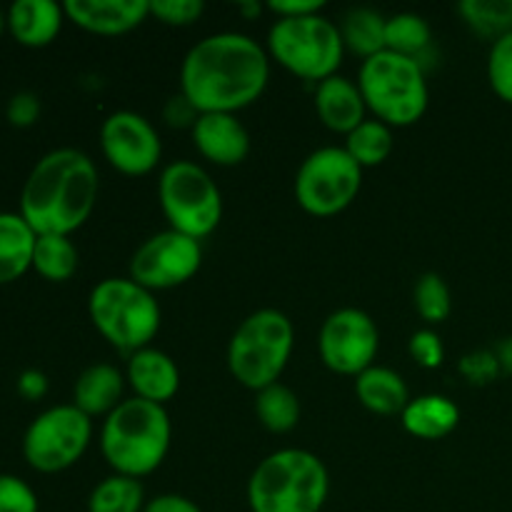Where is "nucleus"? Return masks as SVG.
Listing matches in <instances>:
<instances>
[{
	"label": "nucleus",
	"instance_id": "obj_1",
	"mask_svg": "<svg viewBox=\"0 0 512 512\" xmlns=\"http://www.w3.org/2000/svg\"><path fill=\"white\" fill-rule=\"evenodd\" d=\"M270 55L245 33H213L198 40L180 65V95L198 113H238L265 93Z\"/></svg>",
	"mask_w": 512,
	"mask_h": 512
},
{
	"label": "nucleus",
	"instance_id": "obj_2",
	"mask_svg": "<svg viewBox=\"0 0 512 512\" xmlns=\"http://www.w3.org/2000/svg\"><path fill=\"white\" fill-rule=\"evenodd\" d=\"M98 190V168L88 153L55 148L25 178L18 213L38 235H73L93 215Z\"/></svg>",
	"mask_w": 512,
	"mask_h": 512
},
{
	"label": "nucleus",
	"instance_id": "obj_3",
	"mask_svg": "<svg viewBox=\"0 0 512 512\" xmlns=\"http://www.w3.org/2000/svg\"><path fill=\"white\" fill-rule=\"evenodd\" d=\"M170 438L173 425L165 405L128 398L103 420L100 453L113 473L140 480L163 465Z\"/></svg>",
	"mask_w": 512,
	"mask_h": 512
},
{
	"label": "nucleus",
	"instance_id": "obj_4",
	"mask_svg": "<svg viewBox=\"0 0 512 512\" xmlns=\"http://www.w3.org/2000/svg\"><path fill=\"white\" fill-rule=\"evenodd\" d=\"M328 493V468L303 448L275 450L248 480L250 512H320Z\"/></svg>",
	"mask_w": 512,
	"mask_h": 512
},
{
	"label": "nucleus",
	"instance_id": "obj_5",
	"mask_svg": "<svg viewBox=\"0 0 512 512\" xmlns=\"http://www.w3.org/2000/svg\"><path fill=\"white\" fill-rule=\"evenodd\" d=\"M358 88L375 120L390 128L415 125L428 110L430 90L420 60L380 50L363 60Z\"/></svg>",
	"mask_w": 512,
	"mask_h": 512
},
{
	"label": "nucleus",
	"instance_id": "obj_6",
	"mask_svg": "<svg viewBox=\"0 0 512 512\" xmlns=\"http://www.w3.org/2000/svg\"><path fill=\"white\" fill-rule=\"evenodd\" d=\"M295 328L285 313L260 308L235 328L228 343V370L243 388L263 390L280 383L293 355Z\"/></svg>",
	"mask_w": 512,
	"mask_h": 512
},
{
	"label": "nucleus",
	"instance_id": "obj_7",
	"mask_svg": "<svg viewBox=\"0 0 512 512\" xmlns=\"http://www.w3.org/2000/svg\"><path fill=\"white\" fill-rule=\"evenodd\" d=\"M88 315L113 348L138 353L160 330V305L150 290L130 278H105L90 290Z\"/></svg>",
	"mask_w": 512,
	"mask_h": 512
},
{
	"label": "nucleus",
	"instance_id": "obj_8",
	"mask_svg": "<svg viewBox=\"0 0 512 512\" xmlns=\"http://www.w3.org/2000/svg\"><path fill=\"white\" fill-rule=\"evenodd\" d=\"M268 55L288 73L323 83L338 75L343 63V33L340 25L323 13L278 18L268 30Z\"/></svg>",
	"mask_w": 512,
	"mask_h": 512
},
{
	"label": "nucleus",
	"instance_id": "obj_9",
	"mask_svg": "<svg viewBox=\"0 0 512 512\" xmlns=\"http://www.w3.org/2000/svg\"><path fill=\"white\" fill-rule=\"evenodd\" d=\"M158 200L170 230L203 240L223 218V195L205 168L193 160L165 165L158 178Z\"/></svg>",
	"mask_w": 512,
	"mask_h": 512
},
{
	"label": "nucleus",
	"instance_id": "obj_10",
	"mask_svg": "<svg viewBox=\"0 0 512 512\" xmlns=\"http://www.w3.org/2000/svg\"><path fill=\"white\" fill-rule=\"evenodd\" d=\"M363 168L338 145L313 150L295 173V200L315 218L343 213L360 193Z\"/></svg>",
	"mask_w": 512,
	"mask_h": 512
},
{
	"label": "nucleus",
	"instance_id": "obj_11",
	"mask_svg": "<svg viewBox=\"0 0 512 512\" xmlns=\"http://www.w3.org/2000/svg\"><path fill=\"white\" fill-rule=\"evenodd\" d=\"M93 438V418L70 405H53L35 415L23 435V458L38 473L73 468Z\"/></svg>",
	"mask_w": 512,
	"mask_h": 512
},
{
	"label": "nucleus",
	"instance_id": "obj_12",
	"mask_svg": "<svg viewBox=\"0 0 512 512\" xmlns=\"http://www.w3.org/2000/svg\"><path fill=\"white\" fill-rule=\"evenodd\" d=\"M203 263L200 240L178 230H163L138 245L128 265V278L145 290H170L188 283Z\"/></svg>",
	"mask_w": 512,
	"mask_h": 512
},
{
	"label": "nucleus",
	"instance_id": "obj_13",
	"mask_svg": "<svg viewBox=\"0 0 512 512\" xmlns=\"http://www.w3.org/2000/svg\"><path fill=\"white\" fill-rule=\"evenodd\" d=\"M378 348V325L358 308H340L330 313L318 335V353L325 368L350 378H358L373 368Z\"/></svg>",
	"mask_w": 512,
	"mask_h": 512
},
{
	"label": "nucleus",
	"instance_id": "obj_14",
	"mask_svg": "<svg viewBox=\"0 0 512 512\" xmlns=\"http://www.w3.org/2000/svg\"><path fill=\"white\" fill-rule=\"evenodd\" d=\"M100 150L105 160L123 175H148L158 168L163 143L145 115L115 110L100 125Z\"/></svg>",
	"mask_w": 512,
	"mask_h": 512
},
{
	"label": "nucleus",
	"instance_id": "obj_15",
	"mask_svg": "<svg viewBox=\"0 0 512 512\" xmlns=\"http://www.w3.org/2000/svg\"><path fill=\"white\" fill-rule=\"evenodd\" d=\"M190 135L195 150L220 168L240 165L250 153V133L233 113H200Z\"/></svg>",
	"mask_w": 512,
	"mask_h": 512
},
{
	"label": "nucleus",
	"instance_id": "obj_16",
	"mask_svg": "<svg viewBox=\"0 0 512 512\" xmlns=\"http://www.w3.org/2000/svg\"><path fill=\"white\" fill-rule=\"evenodd\" d=\"M65 18L95 35H125L150 15V0H68Z\"/></svg>",
	"mask_w": 512,
	"mask_h": 512
},
{
	"label": "nucleus",
	"instance_id": "obj_17",
	"mask_svg": "<svg viewBox=\"0 0 512 512\" xmlns=\"http://www.w3.org/2000/svg\"><path fill=\"white\" fill-rule=\"evenodd\" d=\"M125 380L133 388L135 398L165 405L178 395L180 370L168 353L158 348H143L128 355Z\"/></svg>",
	"mask_w": 512,
	"mask_h": 512
},
{
	"label": "nucleus",
	"instance_id": "obj_18",
	"mask_svg": "<svg viewBox=\"0 0 512 512\" xmlns=\"http://www.w3.org/2000/svg\"><path fill=\"white\" fill-rule=\"evenodd\" d=\"M315 113H318L320 123L333 133H353L368 113L363 93H360L358 83L343 75H333V78L323 80L315 85Z\"/></svg>",
	"mask_w": 512,
	"mask_h": 512
},
{
	"label": "nucleus",
	"instance_id": "obj_19",
	"mask_svg": "<svg viewBox=\"0 0 512 512\" xmlns=\"http://www.w3.org/2000/svg\"><path fill=\"white\" fill-rule=\"evenodd\" d=\"M65 10L55 0H15L8 8V30L25 48H45L58 38Z\"/></svg>",
	"mask_w": 512,
	"mask_h": 512
},
{
	"label": "nucleus",
	"instance_id": "obj_20",
	"mask_svg": "<svg viewBox=\"0 0 512 512\" xmlns=\"http://www.w3.org/2000/svg\"><path fill=\"white\" fill-rule=\"evenodd\" d=\"M125 375L110 363L88 365L78 375L73 388V405L83 410L88 418L105 415L108 418L120 403H123Z\"/></svg>",
	"mask_w": 512,
	"mask_h": 512
},
{
	"label": "nucleus",
	"instance_id": "obj_21",
	"mask_svg": "<svg viewBox=\"0 0 512 512\" xmlns=\"http://www.w3.org/2000/svg\"><path fill=\"white\" fill-rule=\"evenodd\" d=\"M355 395L365 410L385 415V418L403 415V410L413 400L403 375L395 373L393 368H383V365H373L355 378Z\"/></svg>",
	"mask_w": 512,
	"mask_h": 512
},
{
	"label": "nucleus",
	"instance_id": "obj_22",
	"mask_svg": "<svg viewBox=\"0 0 512 512\" xmlns=\"http://www.w3.org/2000/svg\"><path fill=\"white\" fill-rule=\"evenodd\" d=\"M400 418L413 438L443 440L458 428L460 408L445 395H420L410 400Z\"/></svg>",
	"mask_w": 512,
	"mask_h": 512
},
{
	"label": "nucleus",
	"instance_id": "obj_23",
	"mask_svg": "<svg viewBox=\"0 0 512 512\" xmlns=\"http://www.w3.org/2000/svg\"><path fill=\"white\" fill-rule=\"evenodd\" d=\"M38 233L20 213H0V285L23 278L33 268Z\"/></svg>",
	"mask_w": 512,
	"mask_h": 512
},
{
	"label": "nucleus",
	"instance_id": "obj_24",
	"mask_svg": "<svg viewBox=\"0 0 512 512\" xmlns=\"http://www.w3.org/2000/svg\"><path fill=\"white\" fill-rule=\"evenodd\" d=\"M80 255L70 235H38L33 250V270L50 283H65L75 275Z\"/></svg>",
	"mask_w": 512,
	"mask_h": 512
},
{
	"label": "nucleus",
	"instance_id": "obj_25",
	"mask_svg": "<svg viewBox=\"0 0 512 512\" xmlns=\"http://www.w3.org/2000/svg\"><path fill=\"white\" fill-rule=\"evenodd\" d=\"M255 415L270 433H290L300 420V400L288 385L273 383L255 393Z\"/></svg>",
	"mask_w": 512,
	"mask_h": 512
},
{
	"label": "nucleus",
	"instance_id": "obj_26",
	"mask_svg": "<svg viewBox=\"0 0 512 512\" xmlns=\"http://www.w3.org/2000/svg\"><path fill=\"white\" fill-rule=\"evenodd\" d=\"M393 145V128L375 118L363 120L353 133L345 135V150L360 168L383 165L393 153Z\"/></svg>",
	"mask_w": 512,
	"mask_h": 512
},
{
	"label": "nucleus",
	"instance_id": "obj_27",
	"mask_svg": "<svg viewBox=\"0 0 512 512\" xmlns=\"http://www.w3.org/2000/svg\"><path fill=\"white\" fill-rule=\"evenodd\" d=\"M143 483L128 475H108L93 488L88 498V512H143Z\"/></svg>",
	"mask_w": 512,
	"mask_h": 512
},
{
	"label": "nucleus",
	"instance_id": "obj_28",
	"mask_svg": "<svg viewBox=\"0 0 512 512\" xmlns=\"http://www.w3.org/2000/svg\"><path fill=\"white\" fill-rule=\"evenodd\" d=\"M385 20L378 10L353 8L340 23L345 50L370 58V55L385 50Z\"/></svg>",
	"mask_w": 512,
	"mask_h": 512
},
{
	"label": "nucleus",
	"instance_id": "obj_29",
	"mask_svg": "<svg viewBox=\"0 0 512 512\" xmlns=\"http://www.w3.org/2000/svg\"><path fill=\"white\" fill-rule=\"evenodd\" d=\"M430 25L418 13H395L385 20V50L418 60L430 45Z\"/></svg>",
	"mask_w": 512,
	"mask_h": 512
},
{
	"label": "nucleus",
	"instance_id": "obj_30",
	"mask_svg": "<svg viewBox=\"0 0 512 512\" xmlns=\"http://www.w3.org/2000/svg\"><path fill=\"white\" fill-rule=\"evenodd\" d=\"M458 13L483 38L498 40L512 33V0H463Z\"/></svg>",
	"mask_w": 512,
	"mask_h": 512
},
{
	"label": "nucleus",
	"instance_id": "obj_31",
	"mask_svg": "<svg viewBox=\"0 0 512 512\" xmlns=\"http://www.w3.org/2000/svg\"><path fill=\"white\" fill-rule=\"evenodd\" d=\"M415 310L420 318L430 325H438L450 318L453 310V295H450L448 283L438 273H425L415 283Z\"/></svg>",
	"mask_w": 512,
	"mask_h": 512
},
{
	"label": "nucleus",
	"instance_id": "obj_32",
	"mask_svg": "<svg viewBox=\"0 0 512 512\" xmlns=\"http://www.w3.org/2000/svg\"><path fill=\"white\" fill-rule=\"evenodd\" d=\"M488 83L500 100L512 105V33L493 40L490 45Z\"/></svg>",
	"mask_w": 512,
	"mask_h": 512
},
{
	"label": "nucleus",
	"instance_id": "obj_33",
	"mask_svg": "<svg viewBox=\"0 0 512 512\" xmlns=\"http://www.w3.org/2000/svg\"><path fill=\"white\" fill-rule=\"evenodd\" d=\"M35 490L18 475L0 473V512H38Z\"/></svg>",
	"mask_w": 512,
	"mask_h": 512
},
{
	"label": "nucleus",
	"instance_id": "obj_34",
	"mask_svg": "<svg viewBox=\"0 0 512 512\" xmlns=\"http://www.w3.org/2000/svg\"><path fill=\"white\" fill-rule=\"evenodd\" d=\"M203 13V0H150V15L165 25H193Z\"/></svg>",
	"mask_w": 512,
	"mask_h": 512
},
{
	"label": "nucleus",
	"instance_id": "obj_35",
	"mask_svg": "<svg viewBox=\"0 0 512 512\" xmlns=\"http://www.w3.org/2000/svg\"><path fill=\"white\" fill-rule=\"evenodd\" d=\"M408 350H410V358H413L415 363L425 370L440 368L445 360L443 340H440L438 333H433V330H428V328L413 333V338H410V343H408Z\"/></svg>",
	"mask_w": 512,
	"mask_h": 512
},
{
	"label": "nucleus",
	"instance_id": "obj_36",
	"mask_svg": "<svg viewBox=\"0 0 512 512\" xmlns=\"http://www.w3.org/2000/svg\"><path fill=\"white\" fill-rule=\"evenodd\" d=\"M5 115H8V123L15 125V128H30L40 118V98L30 90H20L8 100Z\"/></svg>",
	"mask_w": 512,
	"mask_h": 512
},
{
	"label": "nucleus",
	"instance_id": "obj_37",
	"mask_svg": "<svg viewBox=\"0 0 512 512\" xmlns=\"http://www.w3.org/2000/svg\"><path fill=\"white\" fill-rule=\"evenodd\" d=\"M463 373L468 375L473 383H488V380H493L495 375L500 373L498 358H495V353L468 355V358L463 360Z\"/></svg>",
	"mask_w": 512,
	"mask_h": 512
},
{
	"label": "nucleus",
	"instance_id": "obj_38",
	"mask_svg": "<svg viewBox=\"0 0 512 512\" xmlns=\"http://www.w3.org/2000/svg\"><path fill=\"white\" fill-rule=\"evenodd\" d=\"M323 8V0H270L268 3V10L278 18H303V15L320 13Z\"/></svg>",
	"mask_w": 512,
	"mask_h": 512
},
{
	"label": "nucleus",
	"instance_id": "obj_39",
	"mask_svg": "<svg viewBox=\"0 0 512 512\" xmlns=\"http://www.w3.org/2000/svg\"><path fill=\"white\" fill-rule=\"evenodd\" d=\"M198 110L183 98V95H175L165 105V120H168L173 128H193L195 120H198Z\"/></svg>",
	"mask_w": 512,
	"mask_h": 512
},
{
	"label": "nucleus",
	"instance_id": "obj_40",
	"mask_svg": "<svg viewBox=\"0 0 512 512\" xmlns=\"http://www.w3.org/2000/svg\"><path fill=\"white\" fill-rule=\"evenodd\" d=\"M143 512H203V510H200L193 500L185 498V495L165 493V495H155L153 500H148Z\"/></svg>",
	"mask_w": 512,
	"mask_h": 512
},
{
	"label": "nucleus",
	"instance_id": "obj_41",
	"mask_svg": "<svg viewBox=\"0 0 512 512\" xmlns=\"http://www.w3.org/2000/svg\"><path fill=\"white\" fill-rule=\"evenodd\" d=\"M18 393L20 398L25 400H40L45 393H48V378H45V373H40V370L30 368V370H23V373L18 375Z\"/></svg>",
	"mask_w": 512,
	"mask_h": 512
},
{
	"label": "nucleus",
	"instance_id": "obj_42",
	"mask_svg": "<svg viewBox=\"0 0 512 512\" xmlns=\"http://www.w3.org/2000/svg\"><path fill=\"white\" fill-rule=\"evenodd\" d=\"M495 358H498V365L503 373L512 375V338H505L503 343L495 348Z\"/></svg>",
	"mask_w": 512,
	"mask_h": 512
},
{
	"label": "nucleus",
	"instance_id": "obj_43",
	"mask_svg": "<svg viewBox=\"0 0 512 512\" xmlns=\"http://www.w3.org/2000/svg\"><path fill=\"white\" fill-rule=\"evenodd\" d=\"M5 28H8V13H5V10L0 8V33H3Z\"/></svg>",
	"mask_w": 512,
	"mask_h": 512
}]
</instances>
